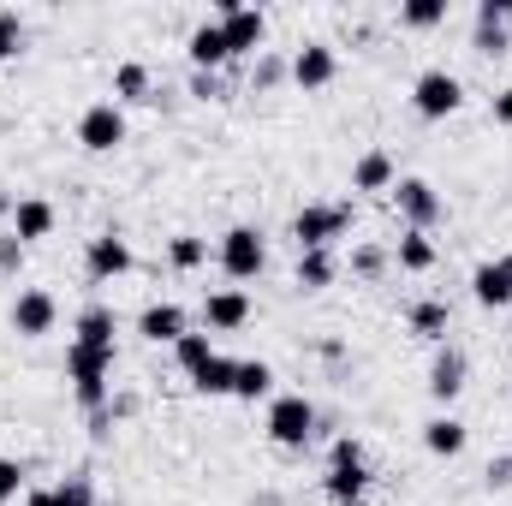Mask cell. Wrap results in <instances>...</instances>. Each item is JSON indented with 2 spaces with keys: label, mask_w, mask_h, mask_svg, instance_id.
I'll return each mask as SVG.
<instances>
[{
  "label": "cell",
  "mask_w": 512,
  "mask_h": 506,
  "mask_svg": "<svg viewBox=\"0 0 512 506\" xmlns=\"http://www.w3.org/2000/svg\"><path fill=\"white\" fill-rule=\"evenodd\" d=\"M114 364L120 352H96V346H66V381H72V399L78 411H102L114 399Z\"/></svg>",
  "instance_id": "6da1fadb"
},
{
  "label": "cell",
  "mask_w": 512,
  "mask_h": 506,
  "mask_svg": "<svg viewBox=\"0 0 512 506\" xmlns=\"http://www.w3.org/2000/svg\"><path fill=\"white\" fill-rule=\"evenodd\" d=\"M316 423H322V417H316V405H310L304 393H274V399H268V423H262V429H268V441H274V447L304 453V447L316 441Z\"/></svg>",
  "instance_id": "7a4b0ae2"
},
{
  "label": "cell",
  "mask_w": 512,
  "mask_h": 506,
  "mask_svg": "<svg viewBox=\"0 0 512 506\" xmlns=\"http://www.w3.org/2000/svg\"><path fill=\"white\" fill-rule=\"evenodd\" d=\"M346 233H352V203H304V209L292 215L298 251H328V245L346 239Z\"/></svg>",
  "instance_id": "3957f363"
},
{
  "label": "cell",
  "mask_w": 512,
  "mask_h": 506,
  "mask_svg": "<svg viewBox=\"0 0 512 506\" xmlns=\"http://www.w3.org/2000/svg\"><path fill=\"white\" fill-rule=\"evenodd\" d=\"M411 108H417V120H447V114L465 108V84H459L447 66H429V72H417V84H411Z\"/></svg>",
  "instance_id": "277c9868"
},
{
  "label": "cell",
  "mask_w": 512,
  "mask_h": 506,
  "mask_svg": "<svg viewBox=\"0 0 512 506\" xmlns=\"http://www.w3.org/2000/svg\"><path fill=\"white\" fill-rule=\"evenodd\" d=\"M215 24H221V36H227V54L233 60H245L262 48V36H268V12L262 6H245V0H221L215 6Z\"/></svg>",
  "instance_id": "5b68a950"
},
{
  "label": "cell",
  "mask_w": 512,
  "mask_h": 506,
  "mask_svg": "<svg viewBox=\"0 0 512 506\" xmlns=\"http://www.w3.org/2000/svg\"><path fill=\"white\" fill-rule=\"evenodd\" d=\"M215 256H221V274H227V280H256V274L268 268V245H262L256 227H227L221 245H215Z\"/></svg>",
  "instance_id": "8992f818"
},
{
  "label": "cell",
  "mask_w": 512,
  "mask_h": 506,
  "mask_svg": "<svg viewBox=\"0 0 512 506\" xmlns=\"http://www.w3.org/2000/svg\"><path fill=\"white\" fill-rule=\"evenodd\" d=\"M78 143H84L90 155H114V149L126 143V108H120V102H90L84 120H78Z\"/></svg>",
  "instance_id": "52a82bcc"
},
{
  "label": "cell",
  "mask_w": 512,
  "mask_h": 506,
  "mask_svg": "<svg viewBox=\"0 0 512 506\" xmlns=\"http://www.w3.org/2000/svg\"><path fill=\"white\" fill-rule=\"evenodd\" d=\"M393 203H399V215H405L411 233H429V227L447 215V203H441V191H435L429 179H399V185H393Z\"/></svg>",
  "instance_id": "ba28073f"
},
{
  "label": "cell",
  "mask_w": 512,
  "mask_h": 506,
  "mask_svg": "<svg viewBox=\"0 0 512 506\" xmlns=\"http://www.w3.org/2000/svg\"><path fill=\"white\" fill-rule=\"evenodd\" d=\"M54 322H60V304H54V292H42V286H24V292L12 298V334H18V340H42V334H54Z\"/></svg>",
  "instance_id": "9c48e42d"
},
{
  "label": "cell",
  "mask_w": 512,
  "mask_h": 506,
  "mask_svg": "<svg viewBox=\"0 0 512 506\" xmlns=\"http://www.w3.org/2000/svg\"><path fill=\"white\" fill-rule=\"evenodd\" d=\"M245 322H251V292L245 286H221V292L203 298V328L209 334H239Z\"/></svg>",
  "instance_id": "30bf717a"
},
{
  "label": "cell",
  "mask_w": 512,
  "mask_h": 506,
  "mask_svg": "<svg viewBox=\"0 0 512 506\" xmlns=\"http://www.w3.org/2000/svg\"><path fill=\"white\" fill-rule=\"evenodd\" d=\"M131 262H137V256H131L126 233H96V239H90V251H84L90 280H102V286H108V280H120V274H131Z\"/></svg>",
  "instance_id": "8fae6325"
},
{
  "label": "cell",
  "mask_w": 512,
  "mask_h": 506,
  "mask_svg": "<svg viewBox=\"0 0 512 506\" xmlns=\"http://www.w3.org/2000/svg\"><path fill=\"white\" fill-rule=\"evenodd\" d=\"M340 78V54L328 48V42H304L298 54H292V84L298 90H328Z\"/></svg>",
  "instance_id": "7c38bea8"
},
{
  "label": "cell",
  "mask_w": 512,
  "mask_h": 506,
  "mask_svg": "<svg viewBox=\"0 0 512 506\" xmlns=\"http://www.w3.org/2000/svg\"><path fill=\"white\" fill-rule=\"evenodd\" d=\"M471 298H477L483 310H507L512 304V256L477 262V274H471Z\"/></svg>",
  "instance_id": "4fadbf2b"
},
{
  "label": "cell",
  "mask_w": 512,
  "mask_h": 506,
  "mask_svg": "<svg viewBox=\"0 0 512 506\" xmlns=\"http://www.w3.org/2000/svg\"><path fill=\"white\" fill-rule=\"evenodd\" d=\"M459 393H465V352H459V346H441L435 364H429V399L447 411Z\"/></svg>",
  "instance_id": "5bb4252c"
},
{
  "label": "cell",
  "mask_w": 512,
  "mask_h": 506,
  "mask_svg": "<svg viewBox=\"0 0 512 506\" xmlns=\"http://www.w3.org/2000/svg\"><path fill=\"white\" fill-rule=\"evenodd\" d=\"M185 54H191V72H221L233 54H227V36H221V24L215 18H203L191 36H185Z\"/></svg>",
  "instance_id": "9a60e30c"
},
{
  "label": "cell",
  "mask_w": 512,
  "mask_h": 506,
  "mask_svg": "<svg viewBox=\"0 0 512 506\" xmlns=\"http://www.w3.org/2000/svg\"><path fill=\"white\" fill-rule=\"evenodd\" d=\"M54 203L48 197H18V209H12V239L18 245H36V239H48L54 233Z\"/></svg>",
  "instance_id": "2e32d148"
},
{
  "label": "cell",
  "mask_w": 512,
  "mask_h": 506,
  "mask_svg": "<svg viewBox=\"0 0 512 506\" xmlns=\"http://www.w3.org/2000/svg\"><path fill=\"white\" fill-rule=\"evenodd\" d=\"M423 447H429L435 459H459V453L471 447V429H465L453 411H435V417L423 423Z\"/></svg>",
  "instance_id": "e0dca14e"
},
{
  "label": "cell",
  "mask_w": 512,
  "mask_h": 506,
  "mask_svg": "<svg viewBox=\"0 0 512 506\" xmlns=\"http://www.w3.org/2000/svg\"><path fill=\"white\" fill-rule=\"evenodd\" d=\"M322 495L334 506H358L370 495V465H328L322 471Z\"/></svg>",
  "instance_id": "ac0fdd59"
},
{
  "label": "cell",
  "mask_w": 512,
  "mask_h": 506,
  "mask_svg": "<svg viewBox=\"0 0 512 506\" xmlns=\"http://www.w3.org/2000/svg\"><path fill=\"white\" fill-rule=\"evenodd\" d=\"M137 334H143L149 346H173L179 334H191V322H185L179 304H149V310L137 316Z\"/></svg>",
  "instance_id": "d6986e66"
},
{
  "label": "cell",
  "mask_w": 512,
  "mask_h": 506,
  "mask_svg": "<svg viewBox=\"0 0 512 506\" xmlns=\"http://www.w3.org/2000/svg\"><path fill=\"white\" fill-rule=\"evenodd\" d=\"M72 346L114 352V310H108V304H84V310H78V322H72Z\"/></svg>",
  "instance_id": "ffe728a7"
},
{
  "label": "cell",
  "mask_w": 512,
  "mask_h": 506,
  "mask_svg": "<svg viewBox=\"0 0 512 506\" xmlns=\"http://www.w3.org/2000/svg\"><path fill=\"white\" fill-rule=\"evenodd\" d=\"M393 185H399L393 155H387V149H364L358 167H352V191H393Z\"/></svg>",
  "instance_id": "44dd1931"
},
{
  "label": "cell",
  "mask_w": 512,
  "mask_h": 506,
  "mask_svg": "<svg viewBox=\"0 0 512 506\" xmlns=\"http://www.w3.org/2000/svg\"><path fill=\"white\" fill-rule=\"evenodd\" d=\"M405 322H411V334H417V340H435V346H447V328H453V316H447V304H441V298H417Z\"/></svg>",
  "instance_id": "7402d4cb"
},
{
  "label": "cell",
  "mask_w": 512,
  "mask_h": 506,
  "mask_svg": "<svg viewBox=\"0 0 512 506\" xmlns=\"http://www.w3.org/2000/svg\"><path fill=\"white\" fill-rule=\"evenodd\" d=\"M268 393H274V364L239 358V370H233V399H268Z\"/></svg>",
  "instance_id": "603a6c76"
},
{
  "label": "cell",
  "mask_w": 512,
  "mask_h": 506,
  "mask_svg": "<svg viewBox=\"0 0 512 506\" xmlns=\"http://www.w3.org/2000/svg\"><path fill=\"white\" fill-rule=\"evenodd\" d=\"M334 274H340V268H334V256H328V251H298V274H292V280H298V292H328V286H334Z\"/></svg>",
  "instance_id": "cb8c5ba5"
},
{
  "label": "cell",
  "mask_w": 512,
  "mask_h": 506,
  "mask_svg": "<svg viewBox=\"0 0 512 506\" xmlns=\"http://www.w3.org/2000/svg\"><path fill=\"white\" fill-rule=\"evenodd\" d=\"M393 256H399V268H405V274H429V268H435V239L405 227V233H399V245H393Z\"/></svg>",
  "instance_id": "d4e9b609"
},
{
  "label": "cell",
  "mask_w": 512,
  "mask_h": 506,
  "mask_svg": "<svg viewBox=\"0 0 512 506\" xmlns=\"http://www.w3.org/2000/svg\"><path fill=\"white\" fill-rule=\"evenodd\" d=\"M233 370H239V364L215 352V358H209V364H203V370L191 376V387H197L203 399H233Z\"/></svg>",
  "instance_id": "484cf974"
},
{
  "label": "cell",
  "mask_w": 512,
  "mask_h": 506,
  "mask_svg": "<svg viewBox=\"0 0 512 506\" xmlns=\"http://www.w3.org/2000/svg\"><path fill=\"white\" fill-rule=\"evenodd\" d=\"M114 102H120V108H126V102H155V96H149V66H143V60H126V66L114 72Z\"/></svg>",
  "instance_id": "4316f807"
},
{
  "label": "cell",
  "mask_w": 512,
  "mask_h": 506,
  "mask_svg": "<svg viewBox=\"0 0 512 506\" xmlns=\"http://www.w3.org/2000/svg\"><path fill=\"white\" fill-rule=\"evenodd\" d=\"M167 262H173L179 274H197V268L209 262V239H197V233H179V239H167Z\"/></svg>",
  "instance_id": "83f0119b"
},
{
  "label": "cell",
  "mask_w": 512,
  "mask_h": 506,
  "mask_svg": "<svg viewBox=\"0 0 512 506\" xmlns=\"http://www.w3.org/2000/svg\"><path fill=\"white\" fill-rule=\"evenodd\" d=\"M173 358H179L185 376H197V370L215 358V340H209V334H179V340H173Z\"/></svg>",
  "instance_id": "f1b7e54d"
},
{
  "label": "cell",
  "mask_w": 512,
  "mask_h": 506,
  "mask_svg": "<svg viewBox=\"0 0 512 506\" xmlns=\"http://www.w3.org/2000/svg\"><path fill=\"white\" fill-rule=\"evenodd\" d=\"M441 18H447V0H405L399 6V24L405 30H435Z\"/></svg>",
  "instance_id": "f546056e"
},
{
  "label": "cell",
  "mask_w": 512,
  "mask_h": 506,
  "mask_svg": "<svg viewBox=\"0 0 512 506\" xmlns=\"http://www.w3.org/2000/svg\"><path fill=\"white\" fill-rule=\"evenodd\" d=\"M18 54H24V18L0 6V66H6V60H18Z\"/></svg>",
  "instance_id": "4dcf8cb0"
},
{
  "label": "cell",
  "mask_w": 512,
  "mask_h": 506,
  "mask_svg": "<svg viewBox=\"0 0 512 506\" xmlns=\"http://www.w3.org/2000/svg\"><path fill=\"white\" fill-rule=\"evenodd\" d=\"M280 78H292V60H280V54H262L251 72V90H274Z\"/></svg>",
  "instance_id": "1f68e13d"
},
{
  "label": "cell",
  "mask_w": 512,
  "mask_h": 506,
  "mask_svg": "<svg viewBox=\"0 0 512 506\" xmlns=\"http://www.w3.org/2000/svg\"><path fill=\"white\" fill-rule=\"evenodd\" d=\"M54 501H60V506H96V483L78 471V477H66V483L54 489Z\"/></svg>",
  "instance_id": "d6a6232c"
},
{
  "label": "cell",
  "mask_w": 512,
  "mask_h": 506,
  "mask_svg": "<svg viewBox=\"0 0 512 506\" xmlns=\"http://www.w3.org/2000/svg\"><path fill=\"white\" fill-rule=\"evenodd\" d=\"M382 268H387L382 245H358V251H352V274H358V280H382Z\"/></svg>",
  "instance_id": "836d02e7"
},
{
  "label": "cell",
  "mask_w": 512,
  "mask_h": 506,
  "mask_svg": "<svg viewBox=\"0 0 512 506\" xmlns=\"http://www.w3.org/2000/svg\"><path fill=\"white\" fill-rule=\"evenodd\" d=\"M6 501H24V465L18 459H0V506Z\"/></svg>",
  "instance_id": "e575fe53"
},
{
  "label": "cell",
  "mask_w": 512,
  "mask_h": 506,
  "mask_svg": "<svg viewBox=\"0 0 512 506\" xmlns=\"http://www.w3.org/2000/svg\"><path fill=\"white\" fill-rule=\"evenodd\" d=\"M477 24H483V30H507L512 24V0H477Z\"/></svg>",
  "instance_id": "d590c367"
},
{
  "label": "cell",
  "mask_w": 512,
  "mask_h": 506,
  "mask_svg": "<svg viewBox=\"0 0 512 506\" xmlns=\"http://www.w3.org/2000/svg\"><path fill=\"white\" fill-rule=\"evenodd\" d=\"M191 102H227L221 72H191Z\"/></svg>",
  "instance_id": "8d00e7d4"
},
{
  "label": "cell",
  "mask_w": 512,
  "mask_h": 506,
  "mask_svg": "<svg viewBox=\"0 0 512 506\" xmlns=\"http://www.w3.org/2000/svg\"><path fill=\"white\" fill-rule=\"evenodd\" d=\"M471 48H477V54H489V60H495V54H507L512 42H507V30H483V24H477V30H471Z\"/></svg>",
  "instance_id": "74e56055"
},
{
  "label": "cell",
  "mask_w": 512,
  "mask_h": 506,
  "mask_svg": "<svg viewBox=\"0 0 512 506\" xmlns=\"http://www.w3.org/2000/svg\"><path fill=\"white\" fill-rule=\"evenodd\" d=\"M328 465H364V447H358L352 435H340V441H334V453H328Z\"/></svg>",
  "instance_id": "f35d334b"
},
{
  "label": "cell",
  "mask_w": 512,
  "mask_h": 506,
  "mask_svg": "<svg viewBox=\"0 0 512 506\" xmlns=\"http://www.w3.org/2000/svg\"><path fill=\"white\" fill-rule=\"evenodd\" d=\"M483 483H489V489H512V453H501V459H489Z\"/></svg>",
  "instance_id": "ab89813d"
},
{
  "label": "cell",
  "mask_w": 512,
  "mask_h": 506,
  "mask_svg": "<svg viewBox=\"0 0 512 506\" xmlns=\"http://www.w3.org/2000/svg\"><path fill=\"white\" fill-rule=\"evenodd\" d=\"M84 423H90V441H108V435H114V423H120V417H114V411H108V405H102V411H90V417H84Z\"/></svg>",
  "instance_id": "60d3db41"
},
{
  "label": "cell",
  "mask_w": 512,
  "mask_h": 506,
  "mask_svg": "<svg viewBox=\"0 0 512 506\" xmlns=\"http://www.w3.org/2000/svg\"><path fill=\"white\" fill-rule=\"evenodd\" d=\"M18 262H24V245L6 233V239H0V274H18Z\"/></svg>",
  "instance_id": "b9f144b4"
},
{
  "label": "cell",
  "mask_w": 512,
  "mask_h": 506,
  "mask_svg": "<svg viewBox=\"0 0 512 506\" xmlns=\"http://www.w3.org/2000/svg\"><path fill=\"white\" fill-rule=\"evenodd\" d=\"M489 114H495V126H507V131H512V84H507V90H495Z\"/></svg>",
  "instance_id": "7bdbcfd3"
},
{
  "label": "cell",
  "mask_w": 512,
  "mask_h": 506,
  "mask_svg": "<svg viewBox=\"0 0 512 506\" xmlns=\"http://www.w3.org/2000/svg\"><path fill=\"white\" fill-rule=\"evenodd\" d=\"M24 506H60V501H54V489H24Z\"/></svg>",
  "instance_id": "ee69618b"
},
{
  "label": "cell",
  "mask_w": 512,
  "mask_h": 506,
  "mask_svg": "<svg viewBox=\"0 0 512 506\" xmlns=\"http://www.w3.org/2000/svg\"><path fill=\"white\" fill-rule=\"evenodd\" d=\"M12 209H18V197H12V191L0 185V215H12Z\"/></svg>",
  "instance_id": "f6af8a7d"
},
{
  "label": "cell",
  "mask_w": 512,
  "mask_h": 506,
  "mask_svg": "<svg viewBox=\"0 0 512 506\" xmlns=\"http://www.w3.org/2000/svg\"><path fill=\"white\" fill-rule=\"evenodd\" d=\"M251 506H286V501H280V495H274V489H262V495H256Z\"/></svg>",
  "instance_id": "bcb514c9"
},
{
  "label": "cell",
  "mask_w": 512,
  "mask_h": 506,
  "mask_svg": "<svg viewBox=\"0 0 512 506\" xmlns=\"http://www.w3.org/2000/svg\"><path fill=\"white\" fill-rule=\"evenodd\" d=\"M96 506H108V501H96Z\"/></svg>",
  "instance_id": "7dc6e473"
}]
</instances>
